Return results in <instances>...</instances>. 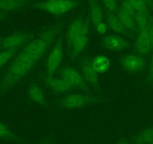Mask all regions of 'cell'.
<instances>
[{
	"mask_svg": "<svg viewBox=\"0 0 153 144\" xmlns=\"http://www.w3.org/2000/svg\"><path fill=\"white\" fill-rule=\"evenodd\" d=\"M146 80L148 83H152L153 82V53L152 55L151 59H150L149 65V70L148 74H147Z\"/></svg>",
	"mask_w": 153,
	"mask_h": 144,
	"instance_id": "obj_27",
	"label": "cell"
},
{
	"mask_svg": "<svg viewBox=\"0 0 153 144\" xmlns=\"http://www.w3.org/2000/svg\"><path fill=\"white\" fill-rule=\"evenodd\" d=\"M105 23L108 29L115 34L123 35L127 39L134 38V35L123 25L117 14H105Z\"/></svg>",
	"mask_w": 153,
	"mask_h": 144,
	"instance_id": "obj_15",
	"label": "cell"
},
{
	"mask_svg": "<svg viewBox=\"0 0 153 144\" xmlns=\"http://www.w3.org/2000/svg\"><path fill=\"white\" fill-rule=\"evenodd\" d=\"M1 41H2V39H0V43H1Z\"/></svg>",
	"mask_w": 153,
	"mask_h": 144,
	"instance_id": "obj_35",
	"label": "cell"
},
{
	"mask_svg": "<svg viewBox=\"0 0 153 144\" xmlns=\"http://www.w3.org/2000/svg\"><path fill=\"white\" fill-rule=\"evenodd\" d=\"M48 144H55V143H54V141H53L52 139H51V140H50L49 143Z\"/></svg>",
	"mask_w": 153,
	"mask_h": 144,
	"instance_id": "obj_33",
	"label": "cell"
},
{
	"mask_svg": "<svg viewBox=\"0 0 153 144\" xmlns=\"http://www.w3.org/2000/svg\"><path fill=\"white\" fill-rule=\"evenodd\" d=\"M0 139L8 140L13 142L20 143L23 142L21 138L14 133L6 125L0 122Z\"/></svg>",
	"mask_w": 153,
	"mask_h": 144,
	"instance_id": "obj_22",
	"label": "cell"
},
{
	"mask_svg": "<svg viewBox=\"0 0 153 144\" xmlns=\"http://www.w3.org/2000/svg\"><path fill=\"white\" fill-rule=\"evenodd\" d=\"M153 139V127H147L140 131L132 138L134 144H150Z\"/></svg>",
	"mask_w": 153,
	"mask_h": 144,
	"instance_id": "obj_18",
	"label": "cell"
},
{
	"mask_svg": "<svg viewBox=\"0 0 153 144\" xmlns=\"http://www.w3.org/2000/svg\"><path fill=\"white\" fill-rule=\"evenodd\" d=\"M76 69L92 90L97 94L101 92L99 77L92 65V59L87 55L80 56L77 59Z\"/></svg>",
	"mask_w": 153,
	"mask_h": 144,
	"instance_id": "obj_6",
	"label": "cell"
},
{
	"mask_svg": "<svg viewBox=\"0 0 153 144\" xmlns=\"http://www.w3.org/2000/svg\"><path fill=\"white\" fill-rule=\"evenodd\" d=\"M51 136H48V137H47L45 140H43L41 141L40 143H37V144H48L49 143L50 140H51Z\"/></svg>",
	"mask_w": 153,
	"mask_h": 144,
	"instance_id": "obj_30",
	"label": "cell"
},
{
	"mask_svg": "<svg viewBox=\"0 0 153 144\" xmlns=\"http://www.w3.org/2000/svg\"><path fill=\"white\" fill-rule=\"evenodd\" d=\"M83 1H68V0H51L31 2V8L46 11L56 17H62L68 11L83 6Z\"/></svg>",
	"mask_w": 153,
	"mask_h": 144,
	"instance_id": "obj_3",
	"label": "cell"
},
{
	"mask_svg": "<svg viewBox=\"0 0 153 144\" xmlns=\"http://www.w3.org/2000/svg\"><path fill=\"white\" fill-rule=\"evenodd\" d=\"M56 74L60 76L75 90L86 93H95L86 83L79 71L70 65H62Z\"/></svg>",
	"mask_w": 153,
	"mask_h": 144,
	"instance_id": "obj_5",
	"label": "cell"
},
{
	"mask_svg": "<svg viewBox=\"0 0 153 144\" xmlns=\"http://www.w3.org/2000/svg\"><path fill=\"white\" fill-rule=\"evenodd\" d=\"M117 16L120 18V20H121L122 23H123L125 26L134 35H136V23H135V20L134 17L133 16H131L129 14H126V12L123 11L122 10H119L118 12H117Z\"/></svg>",
	"mask_w": 153,
	"mask_h": 144,
	"instance_id": "obj_21",
	"label": "cell"
},
{
	"mask_svg": "<svg viewBox=\"0 0 153 144\" xmlns=\"http://www.w3.org/2000/svg\"><path fill=\"white\" fill-rule=\"evenodd\" d=\"M117 144H131V143L127 139H125V138H122V139H120V140L117 142Z\"/></svg>",
	"mask_w": 153,
	"mask_h": 144,
	"instance_id": "obj_31",
	"label": "cell"
},
{
	"mask_svg": "<svg viewBox=\"0 0 153 144\" xmlns=\"http://www.w3.org/2000/svg\"><path fill=\"white\" fill-rule=\"evenodd\" d=\"M31 2L26 0H1L0 11L3 12L19 11L20 9L30 6Z\"/></svg>",
	"mask_w": 153,
	"mask_h": 144,
	"instance_id": "obj_17",
	"label": "cell"
},
{
	"mask_svg": "<svg viewBox=\"0 0 153 144\" xmlns=\"http://www.w3.org/2000/svg\"><path fill=\"white\" fill-rule=\"evenodd\" d=\"M66 22V17H58L35 34L30 42L20 50L4 74L0 83V94L6 92L30 74L63 32Z\"/></svg>",
	"mask_w": 153,
	"mask_h": 144,
	"instance_id": "obj_1",
	"label": "cell"
},
{
	"mask_svg": "<svg viewBox=\"0 0 153 144\" xmlns=\"http://www.w3.org/2000/svg\"><path fill=\"white\" fill-rule=\"evenodd\" d=\"M120 65L126 72L135 74L142 71L146 66L145 60L143 57L137 55L135 53L123 54L119 59Z\"/></svg>",
	"mask_w": 153,
	"mask_h": 144,
	"instance_id": "obj_12",
	"label": "cell"
},
{
	"mask_svg": "<svg viewBox=\"0 0 153 144\" xmlns=\"http://www.w3.org/2000/svg\"><path fill=\"white\" fill-rule=\"evenodd\" d=\"M148 32L149 35L150 42H151V50H153V20L150 21Z\"/></svg>",
	"mask_w": 153,
	"mask_h": 144,
	"instance_id": "obj_29",
	"label": "cell"
},
{
	"mask_svg": "<svg viewBox=\"0 0 153 144\" xmlns=\"http://www.w3.org/2000/svg\"><path fill=\"white\" fill-rule=\"evenodd\" d=\"M40 84L41 83L38 79L31 80L27 86V95L29 99L34 103L43 107H46L48 106L47 100Z\"/></svg>",
	"mask_w": 153,
	"mask_h": 144,
	"instance_id": "obj_14",
	"label": "cell"
},
{
	"mask_svg": "<svg viewBox=\"0 0 153 144\" xmlns=\"http://www.w3.org/2000/svg\"><path fill=\"white\" fill-rule=\"evenodd\" d=\"M38 79L52 95L58 98L73 92H76V90L71 87L58 74L51 77H47L42 75Z\"/></svg>",
	"mask_w": 153,
	"mask_h": 144,
	"instance_id": "obj_8",
	"label": "cell"
},
{
	"mask_svg": "<svg viewBox=\"0 0 153 144\" xmlns=\"http://www.w3.org/2000/svg\"><path fill=\"white\" fill-rule=\"evenodd\" d=\"M35 33L32 31H21L2 39L0 47L2 50H20L31 41Z\"/></svg>",
	"mask_w": 153,
	"mask_h": 144,
	"instance_id": "obj_9",
	"label": "cell"
},
{
	"mask_svg": "<svg viewBox=\"0 0 153 144\" xmlns=\"http://www.w3.org/2000/svg\"><path fill=\"white\" fill-rule=\"evenodd\" d=\"M65 40V32H62L54 42L51 51L47 57L45 71L42 75L47 77L55 76L62 66L63 56V44Z\"/></svg>",
	"mask_w": 153,
	"mask_h": 144,
	"instance_id": "obj_4",
	"label": "cell"
},
{
	"mask_svg": "<svg viewBox=\"0 0 153 144\" xmlns=\"http://www.w3.org/2000/svg\"><path fill=\"white\" fill-rule=\"evenodd\" d=\"M88 20V12L83 9L69 23L66 32H65L64 42L65 44V50L68 49L74 41L82 33Z\"/></svg>",
	"mask_w": 153,
	"mask_h": 144,
	"instance_id": "obj_7",
	"label": "cell"
},
{
	"mask_svg": "<svg viewBox=\"0 0 153 144\" xmlns=\"http://www.w3.org/2000/svg\"><path fill=\"white\" fill-rule=\"evenodd\" d=\"M95 29L96 30V32H98V33L101 34V35H104V34L107 33L109 29L107 23H106L105 22H104V23H100V24L97 25L95 27Z\"/></svg>",
	"mask_w": 153,
	"mask_h": 144,
	"instance_id": "obj_28",
	"label": "cell"
},
{
	"mask_svg": "<svg viewBox=\"0 0 153 144\" xmlns=\"http://www.w3.org/2000/svg\"><path fill=\"white\" fill-rule=\"evenodd\" d=\"M104 14H117L120 10V2L115 0H104L101 2Z\"/></svg>",
	"mask_w": 153,
	"mask_h": 144,
	"instance_id": "obj_23",
	"label": "cell"
},
{
	"mask_svg": "<svg viewBox=\"0 0 153 144\" xmlns=\"http://www.w3.org/2000/svg\"><path fill=\"white\" fill-rule=\"evenodd\" d=\"M148 29L149 28L146 30L138 32L134 37V42L133 44L134 51L135 54L141 57L148 55L152 51Z\"/></svg>",
	"mask_w": 153,
	"mask_h": 144,
	"instance_id": "obj_13",
	"label": "cell"
},
{
	"mask_svg": "<svg viewBox=\"0 0 153 144\" xmlns=\"http://www.w3.org/2000/svg\"><path fill=\"white\" fill-rule=\"evenodd\" d=\"M130 1L136 11H149V4L151 3L150 2H146L143 0H130Z\"/></svg>",
	"mask_w": 153,
	"mask_h": 144,
	"instance_id": "obj_26",
	"label": "cell"
},
{
	"mask_svg": "<svg viewBox=\"0 0 153 144\" xmlns=\"http://www.w3.org/2000/svg\"><path fill=\"white\" fill-rule=\"evenodd\" d=\"M0 69H1V68H0Z\"/></svg>",
	"mask_w": 153,
	"mask_h": 144,
	"instance_id": "obj_36",
	"label": "cell"
},
{
	"mask_svg": "<svg viewBox=\"0 0 153 144\" xmlns=\"http://www.w3.org/2000/svg\"><path fill=\"white\" fill-rule=\"evenodd\" d=\"M91 28H92V26L89 20L82 33L74 41L71 45L65 50L68 56L71 61L76 58H79L80 56V54L86 50L89 44V39H90Z\"/></svg>",
	"mask_w": 153,
	"mask_h": 144,
	"instance_id": "obj_10",
	"label": "cell"
},
{
	"mask_svg": "<svg viewBox=\"0 0 153 144\" xmlns=\"http://www.w3.org/2000/svg\"><path fill=\"white\" fill-rule=\"evenodd\" d=\"M107 99L103 95L96 93H86L83 92H73L55 99V104L59 109H81L88 106L104 104Z\"/></svg>",
	"mask_w": 153,
	"mask_h": 144,
	"instance_id": "obj_2",
	"label": "cell"
},
{
	"mask_svg": "<svg viewBox=\"0 0 153 144\" xmlns=\"http://www.w3.org/2000/svg\"><path fill=\"white\" fill-rule=\"evenodd\" d=\"M88 17L92 27L105 22V14L101 2L92 0L88 2Z\"/></svg>",
	"mask_w": 153,
	"mask_h": 144,
	"instance_id": "obj_16",
	"label": "cell"
},
{
	"mask_svg": "<svg viewBox=\"0 0 153 144\" xmlns=\"http://www.w3.org/2000/svg\"><path fill=\"white\" fill-rule=\"evenodd\" d=\"M3 18H5V15L3 14H2V13H0V22L3 20Z\"/></svg>",
	"mask_w": 153,
	"mask_h": 144,
	"instance_id": "obj_32",
	"label": "cell"
},
{
	"mask_svg": "<svg viewBox=\"0 0 153 144\" xmlns=\"http://www.w3.org/2000/svg\"><path fill=\"white\" fill-rule=\"evenodd\" d=\"M101 45L104 49L111 52H122L132 46L131 41L118 34H109L101 39Z\"/></svg>",
	"mask_w": 153,
	"mask_h": 144,
	"instance_id": "obj_11",
	"label": "cell"
},
{
	"mask_svg": "<svg viewBox=\"0 0 153 144\" xmlns=\"http://www.w3.org/2000/svg\"><path fill=\"white\" fill-rule=\"evenodd\" d=\"M92 62L94 68L98 74L106 73L110 69V61L105 56H96L92 59Z\"/></svg>",
	"mask_w": 153,
	"mask_h": 144,
	"instance_id": "obj_19",
	"label": "cell"
},
{
	"mask_svg": "<svg viewBox=\"0 0 153 144\" xmlns=\"http://www.w3.org/2000/svg\"><path fill=\"white\" fill-rule=\"evenodd\" d=\"M20 50H0V68L8 61L14 59Z\"/></svg>",
	"mask_w": 153,
	"mask_h": 144,
	"instance_id": "obj_24",
	"label": "cell"
},
{
	"mask_svg": "<svg viewBox=\"0 0 153 144\" xmlns=\"http://www.w3.org/2000/svg\"><path fill=\"white\" fill-rule=\"evenodd\" d=\"M120 9L123 11L126 12V14H129L131 16L134 17L136 14V10L133 7V5L131 3L130 0H126L123 2H120Z\"/></svg>",
	"mask_w": 153,
	"mask_h": 144,
	"instance_id": "obj_25",
	"label": "cell"
},
{
	"mask_svg": "<svg viewBox=\"0 0 153 144\" xmlns=\"http://www.w3.org/2000/svg\"><path fill=\"white\" fill-rule=\"evenodd\" d=\"M134 20L136 23V34L147 29L150 23V20L149 18V11H137L134 16Z\"/></svg>",
	"mask_w": 153,
	"mask_h": 144,
	"instance_id": "obj_20",
	"label": "cell"
},
{
	"mask_svg": "<svg viewBox=\"0 0 153 144\" xmlns=\"http://www.w3.org/2000/svg\"><path fill=\"white\" fill-rule=\"evenodd\" d=\"M150 144H153V139H152V142H151V143Z\"/></svg>",
	"mask_w": 153,
	"mask_h": 144,
	"instance_id": "obj_34",
	"label": "cell"
}]
</instances>
